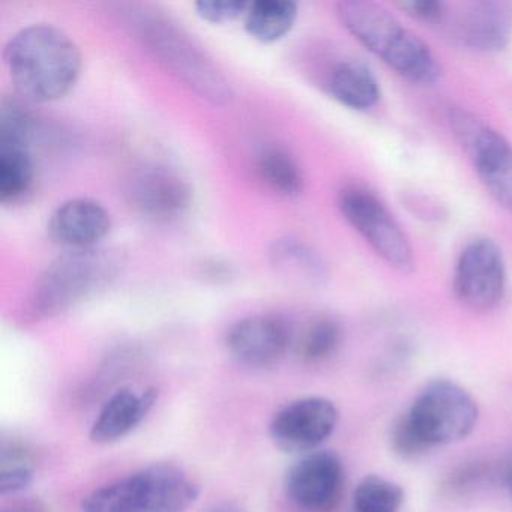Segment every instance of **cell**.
<instances>
[{
  "instance_id": "obj_1",
  "label": "cell",
  "mask_w": 512,
  "mask_h": 512,
  "mask_svg": "<svg viewBox=\"0 0 512 512\" xmlns=\"http://www.w3.org/2000/svg\"><path fill=\"white\" fill-rule=\"evenodd\" d=\"M4 61L14 88L31 103L65 97L82 71L79 47L52 25H32L17 32L5 46Z\"/></svg>"
},
{
  "instance_id": "obj_2",
  "label": "cell",
  "mask_w": 512,
  "mask_h": 512,
  "mask_svg": "<svg viewBox=\"0 0 512 512\" xmlns=\"http://www.w3.org/2000/svg\"><path fill=\"white\" fill-rule=\"evenodd\" d=\"M337 16L359 44L398 76L418 85L439 82L442 67L430 47L382 5L344 0L337 5Z\"/></svg>"
},
{
  "instance_id": "obj_3",
  "label": "cell",
  "mask_w": 512,
  "mask_h": 512,
  "mask_svg": "<svg viewBox=\"0 0 512 512\" xmlns=\"http://www.w3.org/2000/svg\"><path fill=\"white\" fill-rule=\"evenodd\" d=\"M122 265L124 262L116 251L101 248L62 254L35 283L29 314L34 319H50L67 313L113 283Z\"/></svg>"
},
{
  "instance_id": "obj_4",
  "label": "cell",
  "mask_w": 512,
  "mask_h": 512,
  "mask_svg": "<svg viewBox=\"0 0 512 512\" xmlns=\"http://www.w3.org/2000/svg\"><path fill=\"white\" fill-rule=\"evenodd\" d=\"M139 28L155 58L160 59L191 91L212 104L230 101L232 86L208 53L184 29L160 16L142 17Z\"/></svg>"
},
{
  "instance_id": "obj_5",
  "label": "cell",
  "mask_w": 512,
  "mask_h": 512,
  "mask_svg": "<svg viewBox=\"0 0 512 512\" xmlns=\"http://www.w3.org/2000/svg\"><path fill=\"white\" fill-rule=\"evenodd\" d=\"M448 124L491 199L512 214L511 143L463 107L449 109Z\"/></svg>"
},
{
  "instance_id": "obj_6",
  "label": "cell",
  "mask_w": 512,
  "mask_h": 512,
  "mask_svg": "<svg viewBox=\"0 0 512 512\" xmlns=\"http://www.w3.org/2000/svg\"><path fill=\"white\" fill-rule=\"evenodd\" d=\"M406 416L422 442L433 448L466 439L478 424L479 409L463 386L436 379L419 391Z\"/></svg>"
},
{
  "instance_id": "obj_7",
  "label": "cell",
  "mask_w": 512,
  "mask_h": 512,
  "mask_svg": "<svg viewBox=\"0 0 512 512\" xmlns=\"http://www.w3.org/2000/svg\"><path fill=\"white\" fill-rule=\"evenodd\" d=\"M344 220L391 268L409 274L415 268L412 245L382 200L362 185H347L338 194Z\"/></svg>"
},
{
  "instance_id": "obj_8",
  "label": "cell",
  "mask_w": 512,
  "mask_h": 512,
  "mask_svg": "<svg viewBox=\"0 0 512 512\" xmlns=\"http://www.w3.org/2000/svg\"><path fill=\"white\" fill-rule=\"evenodd\" d=\"M436 29L461 49L487 55L500 52L512 38V2H445L442 20Z\"/></svg>"
},
{
  "instance_id": "obj_9",
  "label": "cell",
  "mask_w": 512,
  "mask_h": 512,
  "mask_svg": "<svg viewBox=\"0 0 512 512\" xmlns=\"http://www.w3.org/2000/svg\"><path fill=\"white\" fill-rule=\"evenodd\" d=\"M452 290L455 299L472 311H490L502 302L506 266L502 250L490 238L472 239L455 263Z\"/></svg>"
},
{
  "instance_id": "obj_10",
  "label": "cell",
  "mask_w": 512,
  "mask_h": 512,
  "mask_svg": "<svg viewBox=\"0 0 512 512\" xmlns=\"http://www.w3.org/2000/svg\"><path fill=\"white\" fill-rule=\"evenodd\" d=\"M346 470L337 454L313 451L299 458L284 479L287 499L301 512H332L341 502Z\"/></svg>"
},
{
  "instance_id": "obj_11",
  "label": "cell",
  "mask_w": 512,
  "mask_h": 512,
  "mask_svg": "<svg viewBox=\"0 0 512 512\" xmlns=\"http://www.w3.org/2000/svg\"><path fill=\"white\" fill-rule=\"evenodd\" d=\"M338 419L337 406L328 398H299L275 413L269 433L284 452L308 454L332 436Z\"/></svg>"
},
{
  "instance_id": "obj_12",
  "label": "cell",
  "mask_w": 512,
  "mask_h": 512,
  "mask_svg": "<svg viewBox=\"0 0 512 512\" xmlns=\"http://www.w3.org/2000/svg\"><path fill=\"white\" fill-rule=\"evenodd\" d=\"M295 341V332L280 314H254L238 320L226 335V347L239 364L268 368L280 364Z\"/></svg>"
},
{
  "instance_id": "obj_13",
  "label": "cell",
  "mask_w": 512,
  "mask_h": 512,
  "mask_svg": "<svg viewBox=\"0 0 512 512\" xmlns=\"http://www.w3.org/2000/svg\"><path fill=\"white\" fill-rule=\"evenodd\" d=\"M128 194L140 214L160 223H170L184 217L193 199L187 181L164 167H152L137 173Z\"/></svg>"
},
{
  "instance_id": "obj_14",
  "label": "cell",
  "mask_w": 512,
  "mask_h": 512,
  "mask_svg": "<svg viewBox=\"0 0 512 512\" xmlns=\"http://www.w3.org/2000/svg\"><path fill=\"white\" fill-rule=\"evenodd\" d=\"M112 229V218L101 203L71 199L62 203L49 221L50 238L73 250L98 248Z\"/></svg>"
},
{
  "instance_id": "obj_15",
  "label": "cell",
  "mask_w": 512,
  "mask_h": 512,
  "mask_svg": "<svg viewBox=\"0 0 512 512\" xmlns=\"http://www.w3.org/2000/svg\"><path fill=\"white\" fill-rule=\"evenodd\" d=\"M134 475L142 512H185L199 499V484L176 464H151Z\"/></svg>"
},
{
  "instance_id": "obj_16",
  "label": "cell",
  "mask_w": 512,
  "mask_h": 512,
  "mask_svg": "<svg viewBox=\"0 0 512 512\" xmlns=\"http://www.w3.org/2000/svg\"><path fill=\"white\" fill-rule=\"evenodd\" d=\"M158 400L155 388L136 391L122 388L101 407L91 428V440L97 445H109L127 437L136 430Z\"/></svg>"
},
{
  "instance_id": "obj_17",
  "label": "cell",
  "mask_w": 512,
  "mask_h": 512,
  "mask_svg": "<svg viewBox=\"0 0 512 512\" xmlns=\"http://www.w3.org/2000/svg\"><path fill=\"white\" fill-rule=\"evenodd\" d=\"M326 91L347 109H373L380 100L379 80L371 68L358 59L337 62L326 77Z\"/></svg>"
},
{
  "instance_id": "obj_18",
  "label": "cell",
  "mask_w": 512,
  "mask_h": 512,
  "mask_svg": "<svg viewBox=\"0 0 512 512\" xmlns=\"http://www.w3.org/2000/svg\"><path fill=\"white\" fill-rule=\"evenodd\" d=\"M269 260L275 272L290 283L316 286L328 278V268L320 254L299 239L281 238L275 241L269 250Z\"/></svg>"
},
{
  "instance_id": "obj_19",
  "label": "cell",
  "mask_w": 512,
  "mask_h": 512,
  "mask_svg": "<svg viewBox=\"0 0 512 512\" xmlns=\"http://www.w3.org/2000/svg\"><path fill=\"white\" fill-rule=\"evenodd\" d=\"M298 19V5L290 0H257L244 16L245 31L263 44L283 40Z\"/></svg>"
},
{
  "instance_id": "obj_20",
  "label": "cell",
  "mask_w": 512,
  "mask_h": 512,
  "mask_svg": "<svg viewBox=\"0 0 512 512\" xmlns=\"http://www.w3.org/2000/svg\"><path fill=\"white\" fill-rule=\"evenodd\" d=\"M256 172L260 181L281 197H298L304 190V175L298 161L280 146H268L257 155Z\"/></svg>"
},
{
  "instance_id": "obj_21",
  "label": "cell",
  "mask_w": 512,
  "mask_h": 512,
  "mask_svg": "<svg viewBox=\"0 0 512 512\" xmlns=\"http://www.w3.org/2000/svg\"><path fill=\"white\" fill-rule=\"evenodd\" d=\"M35 164L31 149L0 145V202L16 205L32 191Z\"/></svg>"
},
{
  "instance_id": "obj_22",
  "label": "cell",
  "mask_w": 512,
  "mask_h": 512,
  "mask_svg": "<svg viewBox=\"0 0 512 512\" xmlns=\"http://www.w3.org/2000/svg\"><path fill=\"white\" fill-rule=\"evenodd\" d=\"M343 343V329L332 317L314 319L298 341L299 358L305 364H323L334 358Z\"/></svg>"
},
{
  "instance_id": "obj_23",
  "label": "cell",
  "mask_w": 512,
  "mask_h": 512,
  "mask_svg": "<svg viewBox=\"0 0 512 512\" xmlns=\"http://www.w3.org/2000/svg\"><path fill=\"white\" fill-rule=\"evenodd\" d=\"M34 481V464L28 446L19 440H2L0 446V494L16 496Z\"/></svg>"
},
{
  "instance_id": "obj_24",
  "label": "cell",
  "mask_w": 512,
  "mask_h": 512,
  "mask_svg": "<svg viewBox=\"0 0 512 512\" xmlns=\"http://www.w3.org/2000/svg\"><path fill=\"white\" fill-rule=\"evenodd\" d=\"M82 512H142L136 475L131 473L92 491L83 500Z\"/></svg>"
},
{
  "instance_id": "obj_25",
  "label": "cell",
  "mask_w": 512,
  "mask_h": 512,
  "mask_svg": "<svg viewBox=\"0 0 512 512\" xmlns=\"http://www.w3.org/2000/svg\"><path fill=\"white\" fill-rule=\"evenodd\" d=\"M403 502L401 485L380 475L365 476L353 491V512H398Z\"/></svg>"
},
{
  "instance_id": "obj_26",
  "label": "cell",
  "mask_w": 512,
  "mask_h": 512,
  "mask_svg": "<svg viewBox=\"0 0 512 512\" xmlns=\"http://www.w3.org/2000/svg\"><path fill=\"white\" fill-rule=\"evenodd\" d=\"M35 122L31 113L16 100H5L0 110V145L31 149Z\"/></svg>"
},
{
  "instance_id": "obj_27",
  "label": "cell",
  "mask_w": 512,
  "mask_h": 512,
  "mask_svg": "<svg viewBox=\"0 0 512 512\" xmlns=\"http://www.w3.org/2000/svg\"><path fill=\"white\" fill-rule=\"evenodd\" d=\"M194 7L205 22L223 25L244 17L250 4L244 0H200Z\"/></svg>"
},
{
  "instance_id": "obj_28",
  "label": "cell",
  "mask_w": 512,
  "mask_h": 512,
  "mask_svg": "<svg viewBox=\"0 0 512 512\" xmlns=\"http://www.w3.org/2000/svg\"><path fill=\"white\" fill-rule=\"evenodd\" d=\"M392 448L401 457H418L428 448L421 437L418 436L406 415L401 416L394 424L391 433Z\"/></svg>"
},
{
  "instance_id": "obj_29",
  "label": "cell",
  "mask_w": 512,
  "mask_h": 512,
  "mask_svg": "<svg viewBox=\"0 0 512 512\" xmlns=\"http://www.w3.org/2000/svg\"><path fill=\"white\" fill-rule=\"evenodd\" d=\"M398 7L407 16L436 29V26L442 20L445 2H442V0H410V2H401Z\"/></svg>"
},
{
  "instance_id": "obj_30",
  "label": "cell",
  "mask_w": 512,
  "mask_h": 512,
  "mask_svg": "<svg viewBox=\"0 0 512 512\" xmlns=\"http://www.w3.org/2000/svg\"><path fill=\"white\" fill-rule=\"evenodd\" d=\"M2 512H44L43 506L35 502L19 503L14 505L13 508L4 509Z\"/></svg>"
},
{
  "instance_id": "obj_31",
  "label": "cell",
  "mask_w": 512,
  "mask_h": 512,
  "mask_svg": "<svg viewBox=\"0 0 512 512\" xmlns=\"http://www.w3.org/2000/svg\"><path fill=\"white\" fill-rule=\"evenodd\" d=\"M208 512H245L244 509L239 506L233 505V503H220V505L212 506L208 509Z\"/></svg>"
},
{
  "instance_id": "obj_32",
  "label": "cell",
  "mask_w": 512,
  "mask_h": 512,
  "mask_svg": "<svg viewBox=\"0 0 512 512\" xmlns=\"http://www.w3.org/2000/svg\"><path fill=\"white\" fill-rule=\"evenodd\" d=\"M511 490H512V479H511Z\"/></svg>"
}]
</instances>
